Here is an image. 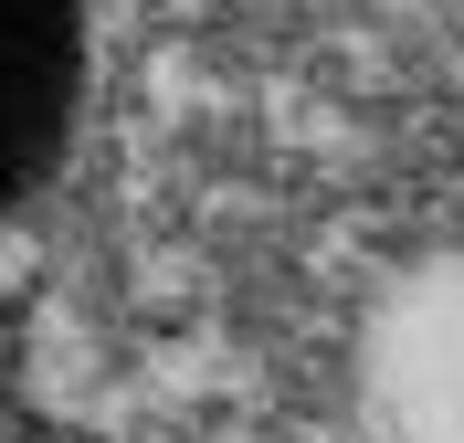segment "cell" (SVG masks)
Instances as JSON below:
<instances>
[{"mask_svg":"<svg viewBox=\"0 0 464 443\" xmlns=\"http://www.w3.org/2000/svg\"><path fill=\"white\" fill-rule=\"evenodd\" d=\"M85 95V0H0V211L32 201L74 138Z\"/></svg>","mask_w":464,"mask_h":443,"instance_id":"6da1fadb","label":"cell"}]
</instances>
